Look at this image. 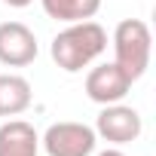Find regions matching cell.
Segmentation results:
<instances>
[{
  "label": "cell",
  "instance_id": "obj_1",
  "mask_svg": "<svg viewBox=\"0 0 156 156\" xmlns=\"http://www.w3.org/2000/svg\"><path fill=\"white\" fill-rule=\"evenodd\" d=\"M104 49H107V31L89 19V22H73L64 31H58L49 52L64 73H76L89 67Z\"/></svg>",
  "mask_w": 156,
  "mask_h": 156
},
{
  "label": "cell",
  "instance_id": "obj_2",
  "mask_svg": "<svg viewBox=\"0 0 156 156\" xmlns=\"http://www.w3.org/2000/svg\"><path fill=\"white\" fill-rule=\"evenodd\" d=\"M150 49H153V37L150 28L141 19H122L113 31V52H116V64L126 70V76L135 83L144 76V70L150 67Z\"/></svg>",
  "mask_w": 156,
  "mask_h": 156
},
{
  "label": "cell",
  "instance_id": "obj_3",
  "mask_svg": "<svg viewBox=\"0 0 156 156\" xmlns=\"http://www.w3.org/2000/svg\"><path fill=\"white\" fill-rule=\"evenodd\" d=\"M95 129L86 122H55L43 135V147L49 156H89L95 150Z\"/></svg>",
  "mask_w": 156,
  "mask_h": 156
},
{
  "label": "cell",
  "instance_id": "obj_4",
  "mask_svg": "<svg viewBox=\"0 0 156 156\" xmlns=\"http://www.w3.org/2000/svg\"><path fill=\"white\" fill-rule=\"evenodd\" d=\"M144 122H141V113L135 107H126V104H104V110L98 113V122H95V135H101L104 141L110 144H132L138 141Z\"/></svg>",
  "mask_w": 156,
  "mask_h": 156
},
{
  "label": "cell",
  "instance_id": "obj_5",
  "mask_svg": "<svg viewBox=\"0 0 156 156\" xmlns=\"http://www.w3.org/2000/svg\"><path fill=\"white\" fill-rule=\"evenodd\" d=\"M129 89H132V80L116 61L98 64L86 73V95L95 104H116L129 95Z\"/></svg>",
  "mask_w": 156,
  "mask_h": 156
},
{
  "label": "cell",
  "instance_id": "obj_6",
  "mask_svg": "<svg viewBox=\"0 0 156 156\" xmlns=\"http://www.w3.org/2000/svg\"><path fill=\"white\" fill-rule=\"evenodd\" d=\"M37 58V37L22 22H3L0 25V64L6 67H25Z\"/></svg>",
  "mask_w": 156,
  "mask_h": 156
},
{
  "label": "cell",
  "instance_id": "obj_7",
  "mask_svg": "<svg viewBox=\"0 0 156 156\" xmlns=\"http://www.w3.org/2000/svg\"><path fill=\"white\" fill-rule=\"evenodd\" d=\"M40 135L25 119H9L0 126V156H37Z\"/></svg>",
  "mask_w": 156,
  "mask_h": 156
},
{
  "label": "cell",
  "instance_id": "obj_8",
  "mask_svg": "<svg viewBox=\"0 0 156 156\" xmlns=\"http://www.w3.org/2000/svg\"><path fill=\"white\" fill-rule=\"evenodd\" d=\"M31 107V83L19 73H0V116H19Z\"/></svg>",
  "mask_w": 156,
  "mask_h": 156
},
{
  "label": "cell",
  "instance_id": "obj_9",
  "mask_svg": "<svg viewBox=\"0 0 156 156\" xmlns=\"http://www.w3.org/2000/svg\"><path fill=\"white\" fill-rule=\"evenodd\" d=\"M43 9L49 19L73 25V22H89L101 9V0H43Z\"/></svg>",
  "mask_w": 156,
  "mask_h": 156
},
{
  "label": "cell",
  "instance_id": "obj_10",
  "mask_svg": "<svg viewBox=\"0 0 156 156\" xmlns=\"http://www.w3.org/2000/svg\"><path fill=\"white\" fill-rule=\"evenodd\" d=\"M3 3H9V6H16V9H22V6H28V3H34V0H3Z\"/></svg>",
  "mask_w": 156,
  "mask_h": 156
},
{
  "label": "cell",
  "instance_id": "obj_11",
  "mask_svg": "<svg viewBox=\"0 0 156 156\" xmlns=\"http://www.w3.org/2000/svg\"><path fill=\"white\" fill-rule=\"evenodd\" d=\"M98 156H126L122 150H104V153H98Z\"/></svg>",
  "mask_w": 156,
  "mask_h": 156
}]
</instances>
